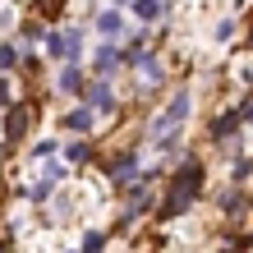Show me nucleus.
I'll use <instances>...</instances> for the list:
<instances>
[{
  "label": "nucleus",
  "mask_w": 253,
  "mask_h": 253,
  "mask_svg": "<svg viewBox=\"0 0 253 253\" xmlns=\"http://www.w3.org/2000/svg\"><path fill=\"white\" fill-rule=\"evenodd\" d=\"M198 189H203V166L189 157L184 166L175 170V180H170V193H166V203H161V221H175L180 212H189L193 198H198Z\"/></svg>",
  "instance_id": "nucleus-1"
},
{
  "label": "nucleus",
  "mask_w": 253,
  "mask_h": 253,
  "mask_svg": "<svg viewBox=\"0 0 253 253\" xmlns=\"http://www.w3.org/2000/svg\"><path fill=\"white\" fill-rule=\"evenodd\" d=\"M189 111H193V97H189V92H175V97L166 101V111L152 120V138H161V133H175V129L189 120Z\"/></svg>",
  "instance_id": "nucleus-2"
},
{
  "label": "nucleus",
  "mask_w": 253,
  "mask_h": 253,
  "mask_svg": "<svg viewBox=\"0 0 253 253\" xmlns=\"http://www.w3.org/2000/svg\"><path fill=\"white\" fill-rule=\"evenodd\" d=\"M83 97H87V106H92L97 115H111V111H115V92H111V83H106V79L87 83V87H83Z\"/></svg>",
  "instance_id": "nucleus-3"
},
{
  "label": "nucleus",
  "mask_w": 253,
  "mask_h": 253,
  "mask_svg": "<svg viewBox=\"0 0 253 253\" xmlns=\"http://www.w3.org/2000/svg\"><path fill=\"white\" fill-rule=\"evenodd\" d=\"M106 175H111V184H115V189H129L133 180H138V157H133V152H125V157H115Z\"/></svg>",
  "instance_id": "nucleus-4"
},
{
  "label": "nucleus",
  "mask_w": 253,
  "mask_h": 253,
  "mask_svg": "<svg viewBox=\"0 0 253 253\" xmlns=\"http://www.w3.org/2000/svg\"><path fill=\"white\" fill-rule=\"evenodd\" d=\"M60 180H65V170H60V166H46V170H42V180H33L28 198H33V203H46V198H51V189L60 184Z\"/></svg>",
  "instance_id": "nucleus-5"
},
{
  "label": "nucleus",
  "mask_w": 253,
  "mask_h": 253,
  "mask_svg": "<svg viewBox=\"0 0 253 253\" xmlns=\"http://www.w3.org/2000/svg\"><path fill=\"white\" fill-rule=\"evenodd\" d=\"M120 65H125V51H115V42H106V46L92 55V69L101 74V79H111V74L120 69Z\"/></svg>",
  "instance_id": "nucleus-6"
},
{
  "label": "nucleus",
  "mask_w": 253,
  "mask_h": 253,
  "mask_svg": "<svg viewBox=\"0 0 253 253\" xmlns=\"http://www.w3.org/2000/svg\"><path fill=\"white\" fill-rule=\"evenodd\" d=\"M23 133H28V106H9L5 111V138L23 143Z\"/></svg>",
  "instance_id": "nucleus-7"
},
{
  "label": "nucleus",
  "mask_w": 253,
  "mask_h": 253,
  "mask_svg": "<svg viewBox=\"0 0 253 253\" xmlns=\"http://www.w3.org/2000/svg\"><path fill=\"white\" fill-rule=\"evenodd\" d=\"M97 33L106 37V42H115V37L125 33V14H120V9H106V14L97 19Z\"/></svg>",
  "instance_id": "nucleus-8"
},
{
  "label": "nucleus",
  "mask_w": 253,
  "mask_h": 253,
  "mask_svg": "<svg viewBox=\"0 0 253 253\" xmlns=\"http://www.w3.org/2000/svg\"><path fill=\"white\" fill-rule=\"evenodd\" d=\"M83 87H87V83H83V69H79V65H65V69H60V92L83 97Z\"/></svg>",
  "instance_id": "nucleus-9"
},
{
  "label": "nucleus",
  "mask_w": 253,
  "mask_h": 253,
  "mask_svg": "<svg viewBox=\"0 0 253 253\" xmlns=\"http://www.w3.org/2000/svg\"><path fill=\"white\" fill-rule=\"evenodd\" d=\"M133 65H138V74H143V79L152 83V87H157L161 79H166V69H161V60H157V55H138Z\"/></svg>",
  "instance_id": "nucleus-10"
},
{
  "label": "nucleus",
  "mask_w": 253,
  "mask_h": 253,
  "mask_svg": "<svg viewBox=\"0 0 253 253\" xmlns=\"http://www.w3.org/2000/svg\"><path fill=\"white\" fill-rule=\"evenodd\" d=\"M235 129H240V111H226V115H216V120H212V133H216V138H230Z\"/></svg>",
  "instance_id": "nucleus-11"
},
{
  "label": "nucleus",
  "mask_w": 253,
  "mask_h": 253,
  "mask_svg": "<svg viewBox=\"0 0 253 253\" xmlns=\"http://www.w3.org/2000/svg\"><path fill=\"white\" fill-rule=\"evenodd\" d=\"M65 129H74V133H87V129H92V111H83V106H74V111L65 115Z\"/></svg>",
  "instance_id": "nucleus-12"
},
{
  "label": "nucleus",
  "mask_w": 253,
  "mask_h": 253,
  "mask_svg": "<svg viewBox=\"0 0 253 253\" xmlns=\"http://www.w3.org/2000/svg\"><path fill=\"white\" fill-rule=\"evenodd\" d=\"M65 55H69V65H79V55H83V33H79V28L65 33Z\"/></svg>",
  "instance_id": "nucleus-13"
},
{
  "label": "nucleus",
  "mask_w": 253,
  "mask_h": 253,
  "mask_svg": "<svg viewBox=\"0 0 253 253\" xmlns=\"http://www.w3.org/2000/svg\"><path fill=\"white\" fill-rule=\"evenodd\" d=\"M133 14L143 23H152V19H161V0H133Z\"/></svg>",
  "instance_id": "nucleus-14"
},
{
  "label": "nucleus",
  "mask_w": 253,
  "mask_h": 253,
  "mask_svg": "<svg viewBox=\"0 0 253 253\" xmlns=\"http://www.w3.org/2000/svg\"><path fill=\"white\" fill-rule=\"evenodd\" d=\"M65 157L74 161V166H83V161L92 157V143H69V147H65Z\"/></svg>",
  "instance_id": "nucleus-15"
},
{
  "label": "nucleus",
  "mask_w": 253,
  "mask_h": 253,
  "mask_svg": "<svg viewBox=\"0 0 253 253\" xmlns=\"http://www.w3.org/2000/svg\"><path fill=\"white\" fill-rule=\"evenodd\" d=\"M101 249H106V235H101V230H87L83 235V253H101Z\"/></svg>",
  "instance_id": "nucleus-16"
},
{
  "label": "nucleus",
  "mask_w": 253,
  "mask_h": 253,
  "mask_svg": "<svg viewBox=\"0 0 253 253\" xmlns=\"http://www.w3.org/2000/svg\"><path fill=\"white\" fill-rule=\"evenodd\" d=\"M46 51L51 55H65V33H46Z\"/></svg>",
  "instance_id": "nucleus-17"
},
{
  "label": "nucleus",
  "mask_w": 253,
  "mask_h": 253,
  "mask_svg": "<svg viewBox=\"0 0 253 253\" xmlns=\"http://www.w3.org/2000/svg\"><path fill=\"white\" fill-rule=\"evenodd\" d=\"M240 207H244V198H240V193H226V198H221V212H230V216H235Z\"/></svg>",
  "instance_id": "nucleus-18"
},
{
  "label": "nucleus",
  "mask_w": 253,
  "mask_h": 253,
  "mask_svg": "<svg viewBox=\"0 0 253 253\" xmlns=\"http://www.w3.org/2000/svg\"><path fill=\"white\" fill-rule=\"evenodd\" d=\"M14 65H19V51H14V46H0V69H14Z\"/></svg>",
  "instance_id": "nucleus-19"
},
{
  "label": "nucleus",
  "mask_w": 253,
  "mask_h": 253,
  "mask_svg": "<svg viewBox=\"0 0 253 253\" xmlns=\"http://www.w3.org/2000/svg\"><path fill=\"white\" fill-rule=\"evenodd\" d=\"M9 106H14V87L0 79V111H9Z\"/></svg>",
  "instance_id": "nucleus-20"
},
{
  "label": "nucleus",
  "mask_w": 253,
  "mask_h": 253,
  "mask_svg": "<svg viewBox=\"0 0 253 253\" xmlns=\"http://www.w3.org/2000/svg\"><path fill=\"white\" fill-rule=\"evenodd\" d=\"M51 152H55V143H51V138H42V143H33V161H37V157H51Z\"/></svg>",
  "instance_id": "nucleus-21"
},
{
  "label": "nucleus",
  "mask_w": 253,
  "mask_h": 253,
  "mask_svg": "<svg viewBox=\"0 0 253 253\" xmlns=\"http://www.w3.org/2000/svg\"><path fill=\"white\" fill-rule=\"evenodd\" d=\"M240 120H249V125H253V97H249L244 106H240Z\"/></svg>",
  "instance_id": "nucleus-22"
},
{
  "label": "nucleus",
  "mask_w": 253,
  "mask_h": 253,
  "mask_svg": "<svg viewBox=\"0 0 253 253\" xmlns=\"http://www.w3.org/2000/svg\"><path fill=\"white\" fill-rule=\"evenodd\" d=\"M0 253H9V249H5V244H0Z\"/></svg>",
  "instance_id": "nucleus-23"
},
{
  "label": "nucleus",
  "mask_w": 253,
  "mask_h": 253,
  "mask_svg": "<svg viewBox=\"0 0 253 253\" xmlns=\"http://www.w3.org/2000/svg\"><path fill=\"white\" fill-rule=\"evenodd\" d=\"M120 5H125V0H120Z\"/></svg>",
  "instance_id": "nucleus-24"
}]
</instances>
